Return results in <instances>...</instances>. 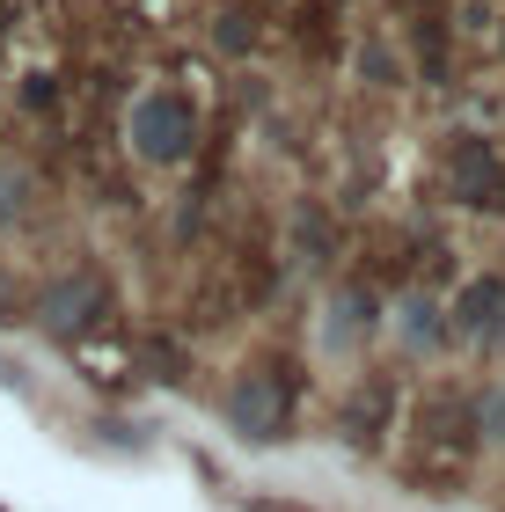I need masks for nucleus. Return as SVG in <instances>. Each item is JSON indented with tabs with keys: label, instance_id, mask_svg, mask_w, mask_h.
<instances>
[{
	"label": "nucleus",
	"instance_id": "1",
	"mask_svg": "<svg viewBox=\"0 0 505 512\" xmlns=\"http://www.w3.org/2000/svg\"><path fill=\"white\" fill-rule=\"evenodd\" d=\"M140 147L162 154V161H176L183 147H191V118H183V103H147L140 110Z\"/></svg>",
	"mask_w": 505,
	"mask_h": 512
}]
</instances>
